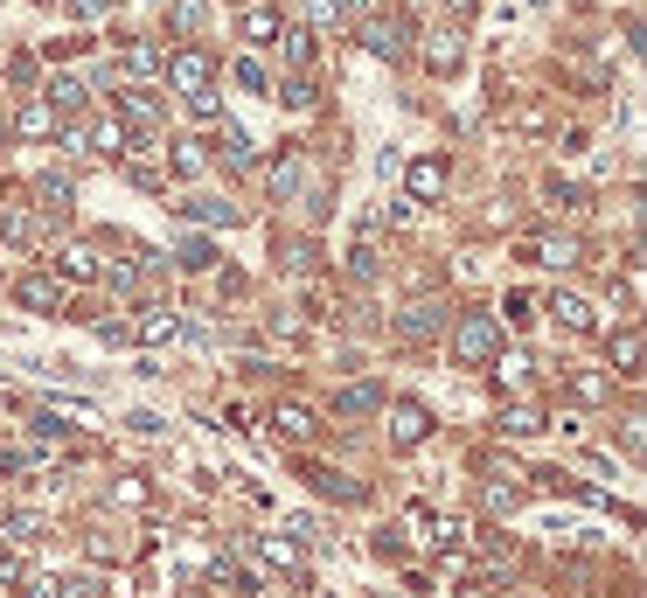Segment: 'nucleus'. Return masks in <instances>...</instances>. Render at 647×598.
I'll list each match as a JSON object with an SVG mask.
<instances>
[{
	"label": "nucleus",
	"mask_w": 647,
	"mask_h": 598,
	"mask_svg": "<svg viewBox=\"0 0 647 598\" xmlns=\"http://www.w3.org/2000/svg\"><path fill=\"white\" fill-rule=\"evenodd\" d=\"M446 7H453V21H467V14H474V0H446Z\"/></svg>",
	"instance_id": "37998d69"
},
{
	"label": "nucleus",
	"mask_w": 647,
	"mask_h": 598,
	"mask_svg": "<svg viewBox=\"0 0 647 598\" xmlns=\"http://www.w3.org/2000/svg\"><path fill=\"white\" fill-rule=\"evenodd\" d=\"M383 425H390V446H397V452H411V446H425V439H432V411H425V404H411V397H404V404H383Z\"/></svg>",
	"instance_id": "f03ea898"
},
{
	"label": "nucleus",
	"mask_w": 647,
	"mask_h": 598,
	"mask_svg": "<svg viewBox=\"0 0 647 598\" xmlns=\"http://www.w3.org/2000/svg\"><path fill=\"white\" fill-rule=\"evenodd\" d=\"M237 84H251V91H265L272 77H265V63H251V56H244V63H237Z\"/></svg>",
	"instance_id": "ea45409f"
},
{
	"label": "nucleus",
	"mask_w": 647,
	"mask_h": 598,
	"mask_svg": "<svg viewBox=\"0 0 647 598\" xmlns=\"http://www.w3.org/2000/svg\"><path fill=\"white\" fill-rule=\"evenodd\" d=\"M49 105H56V112H77V105H84V84H77L70 70H56V77H49Z\"/></svg>",
	"instance_id": "f3484780"
},
{
	"label": "nucleus",
	"mask_w": 647,
	"mask_h": 598,
	"mask_svg": "<svg viewBox=\"0 0 647 598\" xmlns=\"http://www.w3.org/2000/svg\"><path fill=\"white\" fill-rule=\"evenodd\" d=\"M126 147H133V126H126V119H105V126H98V153H112V160H119Z\"/></svg>",
	"instance_id": "b1692460"
},
{
	"label": "nucleus",
	"mask_w": 647,
	"mask_h": 598,
	"mask_svg": "<svg viewBox=\"0 0 647 598\" xmlns=\"http://www.w3.org/2000/svg\"><path fill=\"white\" fill-rule=\"evenodd\" d=\"M14 126H21L28 140H42V133H56V105H49V98H35V105H28V112H21Z\"/></svg>",
	"instance_id": "a211bd4d"
},
{
	"label": "nucleus",
	"mask_w": 647,
	"mask_h": 598,
	"mask_svg": "<svg viewBox=\"0 0 647 598\" xmlns=\"http://www.w3.org/2000/svg\"><path fill=\"white\" fill-rule=\"evenodd\" d=\"M244 35H251V42H272V35H279L272 7H251V14H244Z\"/></svg>",
	"instance_id": "473e14b6"
},
{
	"label": "nucleus",
	"mask_w": 647,
	"mask_h": 598,
	"mask_svg": "<svg viewBox=\"0 0 647 598\" xmlns=\"http://www.w3.org/2000/svg\"><path fill=\"white\" fill-rule=\"evenodd\" d=\"M181 209H188L195 223H223V230L237 223V202H181Z\"/></svg>",
	"instance_id": "393cba45"
},
{
	"label": "nucleus",
	"mask_w": 647,
	"mask_h": 598,
	"mask_svg": "<svg viewBox=\"0 0 647 598\" xmlns=\"http://www.w3.org/2000/svg\"><path fill=\"white\" fill-rule=\"evenodd\" d=\"M35 195H42V209H49V216H63V209H70V181H63V174H42V181H35Z\"/></svg>",
	"instance_id": "5701e85b"
},
{
	"label": "nucleus",
	"mask_w": 647,
	"mask_h": 598,
	"mask_svg": "<svg viewBox=\"0 0 647 598\" xmlns=\"http://www.w3.org/2000/svg\"><path fill=\"white\" fill-rule=\"evenodd\" d=\"M216 147H223V160H230V167H251V140H244L237 126H223V140H216Z\"/></svg>",
	"instance_id": "2f4dec72"
},
{
	"label": "nucleus",
	"mask_w": 647,
	"mask_h": 598,
	"mask_svg": "<svg viewBox=\"0 0 647 598\" xmlns=\"http://www.w3.org/2000/svg\"><path fill=\"white\" fill-rule=\"evenodd\" d=\"M0 585H28V564L21 557H0Z\"/></svg>",
	"instance_id": "a19ab883"
},
{
	"label": "nucleus",
	"mask_w": 647,
	"mask_h": 598,
	"mask_svg": "<svg viewBox=\"0 0 647 598\" xmlns=\"http://www.w3.org/2000/svg\"><path fill=\"white\" fill-rule=\"evenodd\" d=\"M425 63H432V70H453V63H460V35H453V28H439V35L425 42Z\"/></svg>",
	"instance_id": "dca6fc26"
},
{
	"label": "nucleus",
	"mask_w": 647,
	"mask_h": 598,
	"mask_svg": "<svg viewBox=\"0 0 647 598\" xmlns=\"http://www.w3.org/2000/svg\"><path fill=\"white\" fill-rule=\"evenodd\" d=\"M460 598H494V592H487V585H460Z\"/></svg>",
	"instance_id": "c03bdc74"
},
{
	"label": "nucleus",
	"mask_w": 647,
	"mask_h": 598,
	"mask_svg": "<svg viewBox=\"0 0 647 598\" xmlns=\"http://www.w3.org/2000/svg\"><path fill=\"white\" fill-rule=\"evenodd\" d=\"M167 77H174L181 91H209V77H216V63H209L202 49H174V56H167Z\"/></svg>",
	"instance_id": "7ed1b4c3"
},
{
	"label": "nucleus",
	"mask_w": 647,
	"mask_h": 598,
	"mask_svg": "<svg viewBox=\"0 0 647 598\" xmlns=\"http://www.w3.org/2000/svg\"><path fill=\"white\" fill-rule=\"evenodd\" d=\"M362 42H369L376 56H404V21H397V14H390V21H369Z\"/></svg>",
	"instance_id": "9d476101"
},
{
	"label": "nucleus",
	"mask_w": 647,
	"mask_h": 598,
	"mask_svg": "<svg viewBox=\"0 0 647 598\" xmlns=\"http://www.w3.org/2000/svg\"><path fill=\"white\" fill-rule=\"evenodd\" d=\"M453 355L467 362V369H481L501 355V327H494V313H467L460 327H453Z\"/></svg>",
	"instance_id": "f257e3e1"
},
{
	"label": "nucleus",
	"mask_w": 647,
	"mask_h": 598,
	"mask_svg": "<svg viewBox=\"0 0 647 598\" xmlns=\"http://www.w3.org/2000/svg\"><path fill=\"white\" fill-rule=\"evenodd\" d=\"M501 432H508V439H536V432H543V411H536V404H508V411H501Z\"/></svg>",
	"instance_id": "ddd939ff"
},
{
	"label": "nucleus",
	"mask_w": 647,
	"mask_h": 598,
	"mask_svg": "<svg viewBox=\"0 0 647 598\" xmlns=\"http://www.w3.org/2000/svg\"><path fill=\"white\" fill-rule=\"evenodd\" d=\"M174 174H202V147L195 140H174Z\"/></svg>",
	"instance_id": "f704fd0d"
},
{
	"label": "nucleus",
	"mask_w": 647,
	"mask_h": 598,
	"mask_svg": "<svg viewBox=\"0 0 647 598\" xmlns=\"http://www.w3.org/2000/svg\"><path fill=\"white\" fill-rule=\"evenodd\" d=\"M341 21H348L341 0H307V28H341Z\"/></svg>",
	"instance_id": "bb28decb"
},
{
	"label": "nucleus",
	"mask_w": 647,
	"mask_h": 598,
	"mask_svg": "<svg viewBox=\"0 0 647 598\" xmlns=\"http://www.w3.org/2000/svg\"><path fill=\"white\" fill-rule=\"evenodd\" d=\"M181 265H188V272H209V265H216V251H209L202 237H188V244H181Z\"/></svg>",
	"instance_id": "72a5a7b5"
},
{
	"label": "nucleus",
	"mask_w": 647,
	"mask_h": 598,
	"mask_svg": "<svg viewBox=\"0 0 647 598\" xmlns=\"http://www.w3.org/2000/svg\"><path fill=\"white\" fill-rule=\"evenodd\" d=\"M508 320H515V327H529V320H536V299H529V293H508Z\"/></svg>",
	"instance_id": "58836bf2"
},
{
	"label": "nucleus",
	"mask_w": 647,
	"mask_h": 598,
	"mask_svg": "<svg viewBox=\"0 0 647 598\" xmlns=\"http://www.w3.org/2000/svg\"><path fill=\"white\" fill-rule=\"evenodd\" d=\"M550 313H557V327H571V334H585V327H599V313L585 306L578 293H557L550 299Z\"/></svg>",
	"instance_id": "6e6552de"
},
{
	"label": "nucleus",
	"mask_w": 647,
	"mask_h": 598,
	"mask_svg": "<svg viewBox=\"0 0 647 598\" xmlns=\"http://www.w3.org/2000/svg\"><path fill=\"white\" fill-rule=\"evenodd\" d=\"M188 112L209 126V119H223V105H216V91H188Z\"/></svg>",
	"instance_id": "c9c22d12"
},
{
	"label": "nucleus",
	"mask_w": 647,
	"mask_h": 598,
	"mask_svg": "<svg viewBox=\"0 0 647 598\" xmlns=\"http://www.w3.org/2000/svg\"><path fill=\"white\" fill-rule=\"evenodd\" d=\"M272 195H279V202H293V195H300V160H293V153H279V160H272Z\"/></svg>",
	"instance_id": "6ab92c4d"
},
{
	"label": "nucleus",
	"mask_w": 647,
	"mask_h": 598,
	"mask_svg": "<svg viewBox=\"0 0 647 598\" xmlns=\"http://www.w3.org/2000/svg\"><path fill=\"white\" fill-rule=\"evenodd\" d=\"M174 334H181V313H174V306H147L140 341H147V348H161V341H174Z\"/></svg>",
	"instance_id": "1a4fd4ad"
},
{
	"label": "nucleus",
	"mask_w": 647,
	"mask_h": 598,
	"mask_svg": "<svg viewBox=\"0 0 647 598\" xmlns=\"http://www.w3.org/2000/svg\"><path fill=\"white\" fill-rule=\"evenodd\" d=\"M286 105H293V112H314V105H321V84H314L307 70H300V77H286Z\"/></svg>",
	"instance_id": "4be33fe9"
},
{
	"label": "nucleus",
	"mask_w": 647,
	"mask_h": 598,
	"mask_svg": "<svg viewBox=\"0 0 647 598\" xmlns=\"http://www.w3.org/2000/svg\"><path fill=\"white\" fill-rule=\"evenodd\" d=\"M126 70H133V77H154V70H161V49H154V42H133V49H126Z\"/></svg>",
	"instance_id": "cd10ccee"
},
{
	"label": "nucleus",
	"mask_w": 647,
	"mask_h": 598,
	"mask_svg": "<svg viewBox=\"0 0 647 598\" xmlns=\"http://www.w3.org/2000/svg\"><path fill=\"white\" fill-rule=\"evenodd\" d=\"M272 42H279V56H286L293 70H307V63H314V28H279Z\"/></svg>",
	"instance_id": "9b49d317"
},
{
	"label": "nucleus",
	"mask_w": 647,
	"mask_h": 598,
	"mask_svg": "<svg viewBox=\"0 0 647 598\" xmlns=\"http://www.w3.org/2000/svg\"><path fill=\"white\" fill-rule=\"evenodd\" d=\"M272 425H279V439H314V432H321V418H314L307 404H279Z\"/></svg>",
	"instance_id": "0eeeda50"
},
{
	"label": "nucleus",
	"mask_w": 647,
	"mask_h": 598,
	"mask_svg": "<svg viewBox=\"0 0 647 598\" xmlns=\"http://www.w3.org/2000/svg\"><path fill=\"white\" fill-rule=\"evenodd\" d=\"M397 334H404V341H432V334H439V306H411V313L397 320Z\"/></svg>",
	"instance_id": "2eb2a0df"
},
{
	"label": "nucleus",
	"mask_w": 647,
	"mask_h": 598,
	"mask_svg": "<svg viewBox=\"0 0 647 598\" xmlns=\"http://www.w3.org/2000/svg\"><path fill=\"white\" fill-rule=\"evenodd\" d=\"M14 293H21V306H35V313H49V306H63V279H49V272H35V279H21Z\"/></svg>",
	"instance_id": "39448f33"
},
{
	"label": "nucleus",
	"mask_w": 647,
	"mask_h": 598,
	"mask_svg": "<svg viewBox=\"0 0 647 598\" xmlns=\"http://www.w3.org/2000/svg\"><path fill=\"white\" fill-rule=\"evenodd\" d=\"M0 536H7V543H35V536H42V515H35V508H14V515L0 522Z\"/></svg>",
	"instance_id": "aec40b11"
},
{
	"label": "nucleus",
	"mask_w": 647,
	"mask_h": 598,
	"mask_svg": "<svg viewBox=\"0 0 647 598\" xmlns=\"http://www.w3.org/2000/svg\"><path fill=\"white\" fill-rule=\"evenodd\" d=\"M119 105H126V126H154V98H147L140 84H133V91H126Z\"/></svg>",
	"instance_id": "c85d7f7f"
},
{
	"label": "nucleus",
	"mask_w": 647,
	"mask_h": 598,
	"mask_svg": "<svg viewBox=\"0 0 647 598\" xmlns=\"http://www.w3.org/2000/svg\"><path fill=\"white\" fill-rule=\"evenodd\" d=\"M167 28H174V35H195V28H202V0H174V7H167Z\"/></svg>",
	"instance_id": "a878e982"
},
{
	"label": "nucleus",
	"mask_w": 647,
	"mask_h": 598,
	"mask_svg": "<svg viewBox=\"0 0 647 598\" xmlns=\"http://www.w3.org/2000/svg\"><path fill=\"white\" fill-rule=\"evenodd\" d=\"M348 272H355V279H376V244H355V251H348Z\"/></svg>",
	"instance_id": "e433bc0d"
},
{
	"label": "nucleus",
	"mask_w": 647,
	"mask_h": 598,
	"mask_svg": "<svg viewBox=\"0 0 647 598\" xmlns=\"http://www.w3.org/2000/svg\"><path fill=\"white\" fill-rule=\"evenodd\" d=\"M613 362H620L627 376H641V334H634V327H627V334L613 341Z\"/></svg>",
	"instance_id": "c756f323"
},
{
	"label": "nucleus",
	"mask_w": 647,
	"mask_h": 598,
	"mask_svg": "<svg viewBox=\"0 0 647 598\" xmlns=\"http://www.w3.org/2000/svg\"><path fill=\"white\" fill-rule=\"evenodd\" d=\"M571 390H578V397H585V404H599V397H606V390H613V383H606V376H592V369H585V376H571Z\"/></svg>",
	"instance_id": "4c0bfd02"
},
{
	"label": "nucleus",
	"mask_w": 647,
	"mask_h": 598,
	"mask_svg": "<svg viewBox=\"0 0 647 598\" xmlns=\"http://www.w3.org/2000/svg\"><path fill=\"white\" fill-rule=\"evenodd\" d=\"M70 14H84V21H98V14H112V0H70Z\"/></svg>",
	"instance_id": "79ce46f5"
},
{
	"label": "nucleus",
	"mask_w": 647,
	"mask_h": 598,
	"mask_svg": "<svg viewBox=\"0 0 647 598\" xmlns=\"http://www.w3.org/2000/svg\"><path fill=\"white\" fill-rule=\"evenodd\" d=\"M35 230H42V223H35L28 202H7V209H0V237H7V244H35Z\"/></svg>",
	"instance_id": "423d86ee"
},
{
	"label": "nucleus",
	"mask_w": 647,
	"mask_h": 598,
	"mask_svg": "<svg viewBox=\"0 0 647 598\" xmlns=\"http://www.w3.org/2000/svg\"><path fill=\"white\" fill-rule=\"evenodd\" d=\"M98 272H105V265H98V251H91V244H70V251H63V279H77V286H84V279H98Z\"/></svg>",
	"instance_id": "4468645a"
},
{
	"label": "nucleus",
	"mask_w": 647,
	"mask_h": 598,
	"mask_svg": "<svg viewBox=\"0 0 647 598\" xmlns=\"http://www.w3.org/2000/svg\"><path fill=\"white\" fill-rule=\"evenodd\" d=\"M258 557H265L272 571H300V550H293V536H265V543H258Z\"/></svg>",
	"instance_id": "412c9836"
},
{
	"label": "nucleus",
	"mask_w": 647,
	"mask_h": 598,
	"mask_svg": "<svg viewBox=\"0 0 647 598\" xmlns=\"http://www.w3.org/2000/svg\"><path fill=\"white\" fill-rule=\"evenodd\" d=\"M515 501H522V487H515V473H501V480L487 487V508H494V515H508Z\"/></svg>",
	"instance_id": "7c9ffc66"
},
{
	"label": "nucleus",
	"mask_w": 647,
	"mask_h": 598,
	"mask_svg": "<svg viewBox=\"0 0 647 598\" xmlns=\"http://www.w3.org/2000/svg\"><path fill=\"white\" fill-rule=\"evenodd\" d=\"M404 181H411V195H418V202H432V195L446 188V167H439V160H411V174H404Z\"/></svg>",
	"instance_id": "f8f14e48"
},
{
	"label": "nucleus",
	"mask_w": 647,
	"mask_h": 598,
	"mask_svg": "<svg viewBox=\"0 0 647 598\" xmlns=\"http://www.w3.org/2000/svg\"><path fill=\"white\" fill-rule=\"evenodd\" d=\"M390 397H383V383H348L341 397H334V411L341 418H369V411H383Z\"/></svg>",
	"instance_id": "20e7f679"
}]
</instances>
